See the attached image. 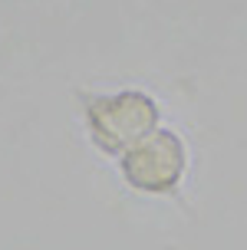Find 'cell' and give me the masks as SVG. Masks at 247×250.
Segmentation results:
<instances>
[{"label":"cell","mask_w":247,"mask_h":250,"mask_svg":"<svg viewBox=\"0 0 247 250\" xmlns=\"http://www.w3.org/2000/svg\"><path fill=\"white\" fill-rule=\"evenodd\" d=\"M83 119L89 128V142L106 155L125 151L161 128V109L142 89H119V92H79Z\"/></svg>","instance_id":"obj_1"},{"label":"cell","mask_w":247,"mask_h":250,"mask_svg":"<svg viewBox=\"0 0 247 250\" xmlns=\"http://www.w3.org/2000/svg\"><path fill=\"white\" fill-rule=\"evenodd\" d=\"M125 185L138 194H175L188 175V145L172 128H155L119 162Z\"/></svg>","instance_id":"obj_2"}]
</instances>
